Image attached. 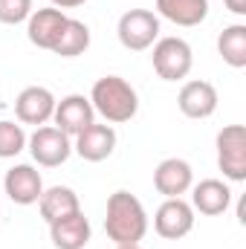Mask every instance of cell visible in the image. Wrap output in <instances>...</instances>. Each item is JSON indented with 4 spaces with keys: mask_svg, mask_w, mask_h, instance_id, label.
I'll use <instances>...</instances> for the list:
<instances>
[{
    "mask_svg": "<svg viewBox=\"0 0 246 249\" xmlns=\"http://www.w3.org/2000/svg\"><path fill=\"white\" fill-rule=\"evenodd\" d=\"M105 232L116 247L139 244L148 235V214L139 197L130 191H113L107 197V212H105Z\"/></svg>",
    "mask_w": 246,
    "mask_h": 249,
    "instance_id": "cell-1",
    "label": "cell"
},
{
    "mask_svg": "<svg viewBox=\"0 0 246 249\" xmlns=\"http://www.w3.org/2000/svg\"><path fill=\"white\" fill-rule=\"evenodd\" d=\"M87 99L107 124H124L139 113V96L133 84L124 81L122 75H102Z\"/></svg>",
    "mask_w": 246,
    "mask_h": 249,
    "instance_id": "cell-2",
    "label": "cell"
},
{
    "mask_svg": "<svg viewBox=\"0 0 246 249\" xmlns=\"http://www.w3.org/2000/svg\"><path fill=\"white\" fill-rule=\"evenodd\" d=\"M151 64L162 81H183L194 67V53H191L188 41L177 38V35L157 38L154 53H151Z\"/></svg>",
    "mask_w": 246,
    "mask_h": 249,
    "instance_id": "cell-3",
    "label": "cell"
},
{
    "mask_svg": "<svg viewBox=\"0 0 246 249\" xmlns=\"http://www.w3.org/2000/svg\"><path fill=\"white\" fill-rule=\"evenodd\" d=\"M119 44L130 53L151 50L159 38V18L151 9H127L116 23Z\"/></svg>",
    "mask_w": 246,
    "mask_h": 249,
    "instance_id": "cell-4",
    "label": "cell"
},
{
    "mask_svg": "<svg viewBox=\"0 0 246 249\" xmlns=\"http://www.w3.org/2000/svg\"><path fill=\"white\" fill-rule=\"evenodd\" d=\"M26 148H29L32 160L38 165H44V168H58V165H64L70 160V154H72L70 136L64 130H58L55 124L35 127V133L26 139Z\"/></svg>",
    "mask_w": 246,
    "mask_h": 249,
    "instance_id": "cell-5",
    "label": "cell"
},
{
    "mask_svg": "<svg viewBox=\"0 0 246 249\" xmlns=\"http://www.w3.org/2000/svg\"><path fill=\"white\" fill-rule=\"evenodd\" d=\"M217 165L226 180L244 183L246 180V127L226 124L217 133Z\"/></svg>",
    "mask_w": 246,
    "mask_h": 249,
    "instance_id": "cell-6",
    "label": "cell"
},
{
    "mask_svg": "<svg viewBox=\"0 0 246 249\" xmlns=\"http://www.w3.org/2000/svg\"><path fill=\"white\" fill-rule=\"evenodd\" d=\"M154 229L165 241H180L194 229V209L183 197H165V203L154 214Z\"/></svg>",
    "mask_w": 246,
    "mask_h": 249,
    "instance_id": "cell-7",
    "label": "cell"
},
{
    "mask_svg": "<svg viewBox=\"0 0 246 249\" xmlns=\"http://www.w3.org/2000/svg\"><path fill=\"white\" fill-rule=\"evenodd\" d=\"M55 102H58V99H55L53 90H47V87H38V84L23 87V90L18 93V99H15V116H18L20 124H35V127H41V124H47L53 119Z\"/></svg>",
    "mask_w": 246,
    "mask_h": 249,
    "instance_id": "cell-8",
    "label": "cell"
},
{
    "mask_svg": "<svg viewBox=\"0 0 246 249\" xmlns=\"http://www.w3.org/2000/svg\"><path fill=\"white\" fill-rule=\"evenodd\" d=\"M64 23H67V15H64L61 9H55V6L32 9V15H29V20H26V38H29L32 47L53 53V47H55L58 38H61Z\"/></svg>",
    "mask_w": 246,
    "mask_h": 249,
    "instance_id": "cell-9",
    "label": "cell"
},
{
    "mask_svg": "<svg viewBox=\"0 0 246 249\" xmlns=\"http://www.w3.org/2000/svg\"><path fill=\"white\" fill-rule=\"evenodd\" d=\"M116 142H119V136H116L113 124L93 122L75 136L72 151H75L81 160H87V162H102V160H107V157L116 151Z\"/></svg>",
    "mask_w": 246,
    "mask_h": 249,
    "instance_id": "cell-10",
    "label": "cell"
},
{
    "mask_svg": "<svg viewBox=\"0 0 246 249\" xmlns=\"http://www.w3.org/2000/svg\"><path fill=\"white\" fill-rule=\"evenodd\" d=\"M217 90L211 81H203V78H194V81H185L180 87V96H177V107L180 113L188 119H209L214 110H217Z\"/></svg>",
    "mask_w": 246,
    "mask_h": 249,
    "instance_id": "cell-11",
    "label": "cell"
},
{
    "mask_svg": "<svg viewBox=\"0 0 246 249\" xmlns=\"http://www.w3.org/2000/svg\"><path fill=\"white\" fill-rule=\"evenodd\" d=\"M3 191H6V197H9L12 203H18V206H32V203H38L41 194H44V180H41V174H38L32 165L20 162V165H12V168L6 171V177H3Z\"/></svg>",
    "mask_w": 246,
    "mask_h": 249,
    "instance_id": "cell-12",
    "label": "cell"
},
{
    "mask_svg": "<svg viewBox=\"0 0 246 249\" xmlns=\"http://www.w3.org/2000/svg\"><path fill=\"white\" fill-rule=\"evenodd\" d=\"M53 119H55V127L64 130L67 136H78L87 124L96 122V110H93V105H90L87 96L70 93V96H64L61 102H55Z\"/></svg>",
    "mask_w": 246,
    "mask_h": 249,
    "instance_id": "cell-13",
    "label": "cell"
},
{
    "mask_svg": "<svg viewBox=\"0 0 246 249\" xmlns=\"http://www.w3.org/2000/svg\"><path fill=\"white\" fill-rule=\"evenodd\" d=\"M188 191H191V209L206 217H217V214L229 212V206H232V188L223 180L209 177V180H200L197 186H191Z\"/></svg>",
    "mask_w": 246,
    "mask_h": 249,
    "instance_id": "cell-14",
    "label": "cell"
},
{
    "mask_svg": "<svg viewBox=\"0 0 246 249\" xmlns=\"http://www.w3.org/2000/svg\"><path fill=\"white\" fill-rule=\"evenodd\" d=\"M194 186V171L191 165L180 157H168L157 165L154 171V188L162 197H183L188 188Z\"/></svg>",
    "mask_w": 246,
    "mask_h": 249,
    "instance_id": "cell-15",
    "label": "cell"
},
{
    "mask_svg": "<svg viewBox=\"0 0 246 249\" xmlns=\"http://www.w3.org/2000/svg\"><path fill=\"white\" fill-rule=\"evenodd\" d=\"M50 238L55 249H84L93 238V226L84 217V212H72L50 223Z\"/></svg>",
    "mask_w": 246,
    "mask_h": 249,
    "instance_id": "cell-16",
    "label": "cell"
},
{
    "mask_svg": "<svg viewBox=\"0 0 246 249\" xmlns=\"http://www.w3.org/2000/svg\"><path fill=\"white\" fill-rule=\"evenodd\" d=\"M157 18L185 29L200 26L209 18V0H157Z\"/></svg>",
    "mask_w": 246,
    "mask_h": 249,
    "instance_id": "cell-17",
    "label": "cell"
},
{
    "mask_svg": "<svg viewBox=\"0 0 246 249\" xmlns=\"http://www.w3.org/2000/svg\"><path fill=\"white\" fill-rule=\"evenodd\" d=\"M38 209H41V217L47 223H53V220L67 217L72 212H81V200L70 186H53V188H44V194L38 200Z\"/></svg>",
    "mask_w": 246,
    "mask_h": 249,
    "instance_id": "cell-18",
    "label": "cell"
},
{
    "mask_svg": "<svg viewBox=\"0 0 246 249\" xmlns=\"http://www.w3.org/2000/svg\"><path fill=\"white\" fill-rule=\"evenodd\" d=\"M217 53L232 70L246 67V23H232L217 35Z\"/></svg>",
    "mask_w": 246,
    "mask_h": 249,
    "instance_id": "cell-19",
    "label": "cell"
},
{
    "mask_svg": "<svg viewBox=\"0 0 246 249\" xmlns=\"http://www.w3.org/2000/svg\"><path fill=\"white\" fill-rule=\"evenodd\" d=\"M87 50H90V26L84 20L67 18V23L61 29V38L53 47V53L61 55V58H75V55H84Z\"/></svg>",
    "mask_w": 246,
    "mask_h": 249,
    "instance_id": "cell-20",
    "label": "cell"
},
{
    "mask_svg": "<svg viewBox=\"0 0 246 249\" xmlns=\"http://www.w3.org/2000/svg\"><path fill=\"white\" fill-rule=\"evenodd\" d=\"M26 139L29 136H26L23 124L0 119V160H12L20 151H26Z\"/></svg>",
    "mask_w": 246,
    "mask_h": 249,
    "instance_id": "cell-21",
    "label": "cell"
},
{
    "mask_svg": "<svg viewBox=\"0 0 246 249\" xmlns=\"http://www.w3.org/2000/svg\"><path fill=\"white\" fill-rule=\"evenodd\" d=\"M29 15H32V0H0V23L18 26L29 20Z\"/></svg>",
    "mask_w": 246,
    "mask_h": 249,
    "instance_id": "cell-22",
    "label": "cell"
},
{
    "mask_svg": "<svg viewBox=\"0 0 246 249\" xmlns=\"http://www.w3.org/2000/svg\"><path fill=\"white\" fill-rule=\"evenodd\" d=\"M50 3H53V6H55V9H78V6H84V3H87V0H50Z\"/></svg>",
    "mask_w": 246,
    "mask_h": 249,
    "instance_id": "cell-23",
    "label": "cell"
},
{
    "mask_svg": "<svg viewBox=\"0 0 246 249\" xmlns=\"http://www.w3.org/2000/svg\"><path fill=\"white\" fill-rule=\"evenodd\" d=\"M232 15H246V0H223Z\"/></svg>",
    "mask_w": 246,
    "mask_h": 249,
    "instance_id": "cell-24",
    "label": "cell"
},
{
    "mask_svg": "<svg viewBox=\"0 0 246 249\" xmlns=\"http://www.w3.org/2000/svg\"><path fill=\"white\" fill-rule=\"evenodd\" d=\"M116 249H142L139 244H130V247H116Z\"/></svg>",
    "mask_w": 246,
    "mask_h": 249,
    "instance_id": "cell-25",
    "label": "cell"
}]
</instances>
